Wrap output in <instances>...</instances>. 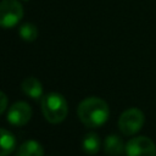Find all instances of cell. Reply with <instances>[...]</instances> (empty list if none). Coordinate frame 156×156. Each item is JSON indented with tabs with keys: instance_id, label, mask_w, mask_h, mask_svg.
<instances>
[{
	"instance_id": "obj_5",
	"label": "cell",
	"mask_w": 156,
	"mask_h": 156,
	"mask_svg": "<svg viewBox=\"0 0 156 156\" xmlns=\"http://www.w3.org/2000/svg\"><path fill=\"white\" fill-rule=\"evenodd\" d=\"M127 156H156V145L147 136L132 138L126 145Z\"/></svg>"
},
{
	"instance_id": "obj_13",
	"label": "cell",
	"mask_w": 156,
	"mask_h": 156,
	"mask_svg": "<svg viewBox=\"0 0 156 156\" xmlns=\"http://www.w3.org/2000/svg\"><path fill=\"white\" fill-rule=\"evenodd\" d=\"M7 102H9L7 96H6L2 91H0V115L6 110V107H7Z\"/></svg>"
},
{
	"instance_id": "obj_10",
	"label": "cell",
	"mask_w": 156,
	"mask_h": 156,
	"mask_svg": "<svg viewBox=\"0 0 156 156\" xmlns=\"http://www.w3.org/2000/svg\"><path fill=\"white\" fill-rule=\"evenodd\" d=\"M16 156H44V149L37 140H27L20 145Z\"/></svg>"
},
{
	"instance_id": "obj_12",
	"label": "cell",
	"mask_w": 156,
	"mask_h": 156,
	"mask_svg": "<svg viewBox=\"0 0 156 156\" xmlns=\"http://www.w3.org/2000/svg\"><path fill=\"white\" fill-rule=\"evenodd\" d=\"M18 34L24 41H34L38 37V29L33 23L27 22V23L21 24L18 29Z\"/></svg>"
},
{
	"instance_id": "obj_4",
	"label": "cell",
	"mask_w": 156,
	"mask_h": 156,
	"mask_svg": "<svg viewBox=\"0 0 156 156\" xmlns=\"http://www.w3.org/2000/svg\"><path fill=\"white\" fill-rule=\"evenodd\" d=\"M144 124V113L136 107H130L122 112L118 119V127L122 134L133 135L138 133Z\"/></svg>"
},
{
	"instance_id": "obj_8",
	"label": "cell",
	"mask_w": 156,
	"mask_h": 156,
	"mask_svg": "<svg viewBox=\"0 0 156 156\" xmlns=\"http://www.w3.org/2000/svg\"><path fill=\"white\" fill-rule=\"evenodd\" d=\"M16 146L15 135L4 128H0V156H9Z\"/></svg>"
},
{
	"instance_id": "obj_2",
	"label": "cell",
	"mask_w": 156,
	"mask_h": 156,
	"mask_svg": "<svg viewBox=\"0 0 156 156\" xmlns=\"http://www.w3.org/2000/svg\"><path fill=\"white\" fill-rule=\"evenodd\" d=\"M41 111L48 122L52 124L61 123L68 113V104L63 95L49 93L41 98Z\"/></svg>"
},
{
	"instance_id": "obj_3",
	"label": "cell",
	"mask_w": 156,
	"mask_h": 156,
	"mask_svg": "<svg viewBox=\"0 0 156 156\" xmlns=\"http://www.w3.org/2000/svg\"><path fill=\"white\" fill-rule=\"evenodd\" d=\"M23 17V7L18 0L0 1V27H15Z\"/></svg>"
},
{
	"instance_id": "obj_6",
	"label": "cell",
	"mask_w": 156,
	"mask_h": 156,
	"mask_svg": "<svg viewBox=\"0 0 156 156\" xmlns=\"http://www.w3.org/2000/svg\"><path fill=\"white\" fill-rule=\"evenodd\" d=\"M32 117V108L24 101L12 104L7 112V122L12 126H24Z\"/></svg>"
},
{
	"instance_id": "obj_11",
	"label": "cell",
	"mask_w": 156,
	"mask_h": 156,
	"mask_svg": "<svg viewBox=\"0 0 156 156\" xmlns=\"http://www.w3.org/2000/svg\"><path fill=\"white\" fill-rule=\"evenodd\" d=\"M83 150L89 154V155H94L100 150V138L96 133H88L85 134L83 143H82Z\"/></svg>"
},
{
	"instance_id": "obj_9",
	"label": "cell",
	"mask_w": 156,
	"mask_h": 156,
	"mask_svg": "<svg viewBox=\"0 0 156 156\" xmlns=\"http://www.w3.org/2000/svg\"><path fill=\"white\" fill-rule=\"evenodd\" d=\"M104 150L110 156H119L124 150L122 139L116 134H111V135L106 136V139L104 141Z\"/></svg>"
},
{
	"instance_id": "obj_7",
	"label": "cell",
	"mask_w": 156,
	"mask_h": 156,
	"mask_svg": "<svg viewBox=\"0 0 156 156\" xmlns=\"http://www.w3.org/2000/svg\"><path fill=\"white\" fill-rule=\"evenodd\" d=\"M22 90L27 96H30L32 99H39L41 98L43 94V85L41 83L35 78V77H27L23 79L22 84Z\"/></svg>"
},
{
	"instance_id": "obj_14",
	"label": "cell",
	"mask_w": 156,
	"mask_h": 156,
	"mask_svg": "<svg viewBox=\"0 0 156 156\" xmlns=\"http://www.w3.org/2000/svg\"><path fill=\"white\" fill-rule=\"evenodd\" d=\"M26 1H27V0H26Z\"/></svg>"
},
{
	"instance_id": "obj_1",
	"label": "cell",
	"mask_w": 156,
	"mask_h": 156,
	"mask_svg": "<svg viewBox=\"0 0 156 156\" xmlns=\"http://www.w3.org/2000/svg\"><path fill=\"white\" fill-rule=\"evenodd\" d=\"M77 113L80 122L85 127L98 128L108 119L110 108L105 100L96 96H90L84 99L78 105Z\"/></svg>"
}]
</instances>
